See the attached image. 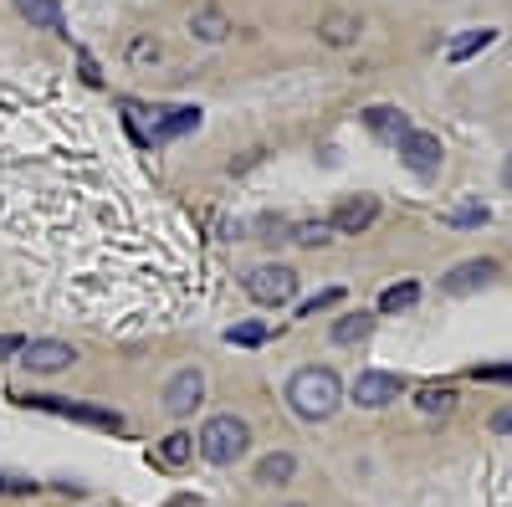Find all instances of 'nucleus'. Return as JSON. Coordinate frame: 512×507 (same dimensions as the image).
I'll list each match as a JSON object with an SVG mask.
<instances>
[{"label": "nucleus", "instance_id": "1", "mask_svg": "<svg viewBox=\"0 0 512 507\" xmlns=\"http://www.w3.org/2000/svg\"><path fill=\"white\" fill-rule=\"evenodd\" d=\"M287 405L303 415V420H328L338 405H344V385H338L333 369L308 364V369H297V374L287 379Z\"/></svg>", "mask_w": 512, "mask_h": 507}, {"label": "nucleus", "instance_id": "2", "mask_svg": "<svg viewBox=\"0 0 512 507\" xmlns=\"http://www.w3.org/2000/svg\"><path fill=\"white\" fill-rule=\"evenodd\" d=\"M195 451L210 461V467H236V461L251 451V426L241 415H210L200 436H195Z\"/></svg>", "mask_w": 512, "mask_h": 507}, {"label": "nucleus", "instance_id": "3", "mask_svg": "<svg viewBox=\"0 0 512 507\" xmlns=\"http://www.w3.org/2000/svg\"><path fill=\"white\" fill-rule=\"evenodd\" d=\"M246 292H251V303H262V308H287L297 298V272L282 267V262L251 267L246 272Z\"/></svg>", "mask_w": 512, "mask_h": 507}, {"label": "nucleus", "instance_id": "4", "mask_svg": "<svg viewBox=\"0 0 512 507\" xmlns=\"http://www.w3.org/2000/svg\"><path fill=\"white\" fill-rule=\"evenodd\" d=\"M26 405L47 410V415H62V420H82V426H98V431H123V415L118 410H103V405H72L62 395H31Z\"/></svg>", "mask_w": 512, "mask_h": 507}, {"label": "nucleus", "instance_id": "5", "mask_svg": "<svg viewBox=\"0 0 512 507\" xmlns=\"http://www.w3.org/2000/svg\"><path fill=\"white\" fill-rule=\"evenodd\" d=\"M400 159L415 169V175H436V169H441V159H446V149H441V139L436 134H425V129H410L400 144Z\"/></svg>", "mask_w": 512, "mask_h": 507}, {"label": "nucleus", "instance_id": "6", "mask_svg": "<svg viewBox=\"0 0 512 507\" xmlns=\"http://www.w3.org/2000/svg\"><path fill=\"white\" fill-rule=\"evenodd\" d=\"M400 395H405V379H400V374L364 369V374L354 379V400H359L364 410H379V405H390V400H400Z\"/></svg>", "mask_w": 512, "mask_h": 507}, {"label": "nucleus", "instance_id": "7", "mask_svg": "<svg viewBox=\"0 0 512 507\" xmlns=\"http://www.w3.org/2000/svg\"><path fill=\"white\" fill-rule=\"evenodd\" d=\"M72 359H77V349L62 344V338H36V344L21 349V364H26L31 374H62Z\"/></svg>", "mask_w": 512, "mask_h": 507}, {"label": "nucleus", "instance_id": "8", "mask_svg": "<svg viewBox=\"0 0 512 507\" xmlns=\"http://www.w3.org/2000/svg\"><path fill=\"white\" fill-rule=\"evenodd\" d=\"M374 221H379V200H374V195H349V200L328 216V226L344 231V236H359V231H369Z\"/></svg>", "mask_w": 512, "mask_h": 507}, {"label": "nucleus", "instance_id": "9", "mask_svg": "<svg viewBox=\"0 0 512 507\" xmlns=\"http://www.w3.org/2000/svg\"><path fill=\"white\" fill-rule=\"evenodd\" d=\"M200 400H205V374H200V369H180V374L164 385V410H169V415H190Z\"/></svg>", "mask_w": 512, "mask_h": 507}, {"label": "nucleus", "instance_id": "10", "mask_svg": "<svg viewBox=\"0 0 512 507\" xmlns=\"http://www.w3.org/2000/svg\"><path fill=\"white\" fill-rule=\"evenodd\" d=\"M497 277V262H487V257H472V262H461V267H451L446 277H441V287L451 292V298H466V292H477V287H487Z\"/></svg>", "mask_w": 512, "mask_h": 507}, {"label": "nucleus", "instance_id": "11", "mask_svg": "<svg viewBox=\"0 0 512 507\" xmlns=\"http://www.w3.org/2000/svg\"><path fill=\"white\" fill-rule=\"evenodd\" d=\"M190 129H200V108H159L149 139H154V144H169V139H180V134H190Z\"/></svg>", "mask_w": 512, "mask_h": 507}, {"label": "nucleus", "instance_id": "12", "mask_svg": "<svg viewBox=\"0 0 512 507\" xmlns=\"http://www.w3.org/2000/svg\"><path fill=\"white\" fill-rule=\"evenodd\" d=\"M364 123H369V134L390 139V144H400V139L410 134V118H405L400 108H390V103H374V108L364 113Z\"/></svg>", "mask_w": 512, "mask_h": 507}, {"label": "nucleus", "instance_id": "13", "mask_svg": "<svg viewBox=\"0 0 512 507\" xmlns=\"http://www.w3.org/2000/svg\"><path fill=\"white\" fill-rule=\"evenodd\" d=\"M292 472H297L292 451H272V456L256 461V482H262V487H282V482H292Z\"/></svg>", "mask_w": 512, "mask_h": 507}, {"label": "nucleus", "instance_id": "14", "mask_svg": "<svg viewBox=\"0 0 512 507\" xmlns=\"http://www.w3.org/2000/svg\"><path fill=\"white\" fill-rule=\"evenodd\" d=\"M16 11L31 26H41V31H62V6H57V0H16Z\"/></svg>", "mask_w": 512, "mask_h": 507}, {"label": "nucleus", "instance_id": "15", "mask_svg": "<svg viewBox=\"0 0 512 507\" xmlns=\"http://www.w3.org/2000/svg\"><path fill=\"white\" fill-rule=\"evenodd\" d=\"M492 41H497V31H492V26H482V31H466V36H456L451 47H446V57H451V62H466V57H477V52H487Z\"/></svg>", "mask_w": 512, "mask_h": 507}, {"label": "nucleus", "instance_id": "16", "mask_svg": "<svg viewBox=\"0 0 512 507\" xmlns=\"http://www.w3.org/2000/svg\"><path fill=\"white\" fill-rule=\"evenodd\" d=\"M190 456H195V436L190 431H169L159 441V461H164V467H185Z\"/></svg>", "mask_w": 512, "mask_h": 507}, {"label": "nucleus", "instance_id": "17", "mask_svg": "<svg viewBox=\"0 0 512 507\" xmlns=\"http://www.w3.org/2000/svg\"><path fill=\"white\" fill-rule=\"evenodd\" d=\"M318 36L328 41V47H349V41L359 36V21H354V16H344V11H333V16L318 26Z\"/></svg>", "mask_w": 512, "mask_h": 507}, {"label": "nucleus", "instance_id": "18", "mask_svg": "<svg viewBox=\"0 0 512 507\" xmlns=\"http://www.w3.org/2000/svg\"><path fill=\"white\" fill-rule=\"evenodd\" d=\"M374 333V318L369 313H349V318H338L333 323V344H359V338Z\"/></svg>", "mask_w": 512, "mask_h": 507}, {"label": "nucleus", "instance_id": "19", "mask_svg": "<svg viewBox=\"0 0 512 507\" xmlns=\"http://www.w3.org/2000/svg\"><path fill=\"white\" fill-rule=\"evenodd\" d=\"M415 303H420V287L415 282H400V287H384L379 292V313H405Z\"/></svg>", "mask_w": 512, "mask_h": 507}, {"label": "nucleus", "instance_id": "20", "mask_svg": "<svg viewBox=\"0 0 512 507\" xmlns=\"http://www.w3.org/2000/svg\"><path fill=\"white\" fill-rule=\"evenodd\" d=\"M415 405H420L425 415H451V405H456V390H451V385H425Z\"/></svg>", "mask_w": 512, "mask_h": 507}, {"label": "nucleus", "instance_id": "21", "mask_svg": "<svg viewBox=\"0 0 512 507\" xmlns=\"http://www.w3.org/2000/svg\"><path fill=\"white\" fill-rule=\"evenodd\" d=\"M190 31H195L200 41H221V36L231 31V21H226L221 11H195V21H190Z\"/></svg>", "mask_w": 512, "mask_h": 507}, {"label": "nucleus", "instance_id": "22", "mask_svg": "<svg viewBox=\"0 0 512 507\" xmlns=\"http://www.w3.org/2000/svg\"><path fill=\"white\" fill-rule=\"evenodd\" d=\"M328 236H333L328 221H303V226H292V241H297V246H323Z\"/></svg>", "mask_w": 512, "mask_h": 507}, {"label": "nucleus", "instance_id": "23", "mask_svg": "<svg viewBox=\"0 0 512 507\" xmlns=\"http://www.w3.org/2000/svg\"><path fill=\"white\" fill-rule=\"evenodd\" d=\"M226 344H241V349H256V344H267V328L262 323H236L226 333Z\"/></svg>", "mask_w": 512, "mask_h": 507}, {"label": "nucleus", "instance_id": "24", "mask_svg": "<svg viewBox=\"0 0 512 507\" xmlns=\"http://www.w3.org/2000/svg\"><path fill=\"white\" fill-rule=\"evenodd\" d=\"M36 482L31 477H16V472H0V497H31Z\"/></svg>", "mask_w": 512, "mask_h": 507}, {"label": "nucleus", "instance_id": "25", "mask_svg": "<svg viewBox=\"0 0 512 507\" xmlns=\"http://www.w3.org/2000/svg\"><path fill=\"white\" fill-rule=\"evenodd\" d=\"M333 303H344V292H338V287L318 292V298H313V303H303V308H297V313H303V318H318V313H323V308H333Z\"/></svg>", "mask_w": 512, "mask_h": 507}, {"label": "nucleus", "instance_id": "26", "mask_svg": "<svg viewBox=\"0 0 512 507\" xmlns=\"http://www.w3.org/2000/svg\"><path fill=\"white\" fill-rule=\"evenodd\" d=\"M472 374L487 379V385H512V364H477Z\"/></svg>", "mask_w": 512, "mask_h": 507}, {"label": "nucleus", "instance_id": "27", "mask_svg": "<svg viewBox=\"0 0 512 507\" xmlns=\"http://www.w3.org/2000/svg\"><path fill=\"white\" fill-rule=\"evenodd\" d=\"M26 349V338L21 333H0V364H6V359H16Z\"/></svg>", "mask_w": 512, "mask_h": 507}, {"label": "nucleus", "instance_id": "28", "mask_svg": "<svg viewBox=\"0 0 512 507\" xmlns=\"http://www.w3.org/2000/svg\"><path fill=\"white\" fill-rule=\"evenodd\" d=\"M446 221H451V226H482V221H487V210H451Z\"/></svg>", "mask_w": 512, "mask_h": 507}, {"label": "nucleus", "instance_id": "29", "mask_svg": "<svg viewBox=\"0 0 512 507\" xmlns=\"http://www.w3.org/2000/svg\"><path fill=\"white\" fill-rule=\"evenodd\" d=\"M492 436H512V405H502V410L492 415Z\"/></svg>", "mask_w": 512, "mask_h": 507}, {"label": "nucleus", "instance_id": "30", "mask_svg": "<svg viewBox=\"0 0 512 507\" xmlns=\"http://www.w3.org/2000/svg\"><path fill=\"white\" fill-rule=\"evenodd\" d=\"M159 57V41H134V62H149Z\"/></svg>", "mask_w": 512, "mask_h": 507}, {"label": "nucleus", "instance_id": "31", "mask_svg": "<svg viewBox=\"0 0 512 507\" xmlns=\"http://www.w3.org/2000/svg\"><path fill=\"white\" fill-rule=\"evenodd\" d=\"M82 77H88V82H93V88H98V82H103V72L93 67V57H82Z\"/></svg>", "mask_w": 512, "mask_h": 507}, {"label": "nucleus", "instance_id": "32", "mask_svg": "<svg viewBox=\"0 0 512 507\" xmlns=\"http://www.w3.org/2000/svg\"><path fill=\"white\" fill-rule=\"evenodd\" d=\"M169 507H200V497H175V502H169Z\"/></svg>", "mask_w": 512, "mask_h": 507}, {"label": "nucleus", "instance_id": "33", "mask_svg": "<svg viewBox=\"0 0 512 507\" xmlns=\"http://www.w3.org/2000/svg\"><path fill=\"white\" fill-rule=\"evenodd\" d=\"M502 185H512V154H507V164H502Z\"/></svg>", "mask_w": 512, "mask_h": 507}, {"label": "nucleus", "instance_id": "34", "mask_svg": "<svg viewBox=\"0 0 512 507\" xmlns=\"http://www.w3.org/2000/svg\"><path fill=\"white\" fill-rule=\"evenodd\" d=\"M287 507H303V502H287Z\"/></svg>", "mask_w": 512, "mask_h": 507}]
</instances>
